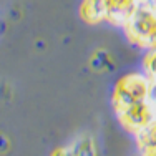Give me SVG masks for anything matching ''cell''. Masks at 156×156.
I'll list each match as a JSON object with an SVG mask.
<instances>
[{
    "instance_id": "obj_1",
    "label": "cell",
    "mask_w": 156,
    "mask_h": 156,
    "mask_svg": "<svg viewBox=\"0 0 156 156\" xmlns=\"http://www.w3.org/2000/svg\"><path fill=\"white\" fill-rule=\"evenodd\" d=\"M121 28L133 47L146 51L156 48V7L150 0H141Z\"/></svg>"
},
{
    "instance_id": "obj_2",
    "label": "cell",
    "mask_w": 156,
    "mask_h": 156,
    "mask_svg": "<svg viewBox=\"0 0 156 156\" xmlns=\"http://www.w3.org/2000/svg\"><path fill=\"white\" fill-rule=\"evenodd\" d=\"M150 85L151 80L143 72L126 73L121 78H118L111 93L113 110L120 111L135 103L146 101L150 98Z\"/></svg>"
},
{
    "instance_id": "obj_3",
    "label": "cell",
    "mask_w": 156,
    "mask_h": 156,
    "mask_svg": "<svg viewBox=\"0 0 156 156\" xmlns=\"http://www.w3.org/2000/svg\"><path fill=\"white\" fill-rule=\"evenodd\" d=\"M115 115H116V120L121 125V128L135 136L156 118V106L150 100H146V101L126 106L120 111H115Z\"/></svg>"
},
{
    "instance_id": "obj_4",
    "label": "cell",
    "mask_w": 156,
    "mask_h": 156,
    "mask_svg": "<svg viewBox=\"0 0 156 156\" xmlns=\"http://www.w3.org/2000/svg\"><path fill=\"white\" fill-rule=\"evenodd\" d=\"M103 2H105V9H106L105 22L121 28L126 18L129 17V13L135 10V7L141 0H103Z\"/></svg>"
},
{
    "instance_id": "obj_5",
    "label": "cell",
    "mask_w": 156,
    "mask_h": 156,
    "mask_svg": "<svg viewBox=\"0 0 156 156\" xmlns=\"http://www.w3.org/2000/svg\"><path fill=\"white\" fill-rule=\"evenodd\" d=\"M78 15L88 25H98L106 20V9L103 0H81Z\"/></svg>"
},
{
    "instance_id": "obj_6",
    "label": "cell",
    "mask_w": 156,
    "mask_h": 156,
    "mask_svg": "<svg viewBox=\"0 0 156 156\" xmlns=\"http://www.w3.org/2000/svg\"><path fill=\"white\" fill-rule=\"evenodd\" d=\"M70 148L73 150L75 156H98L96 143L90 135H80L70 143Z\"/></svg>"
},
{
    "instance_id": "obj_7",
    "label": "cell",
    "mask_w": 156,
    "mask_h": 156,
    "mask_svg": "<svg viewBox=\"0 0 156 156\" xmlns=\"http://www.w3.org/2000/svg\"><path fill=\"white\" fill-rule=\"evenodd\" d=\"M135 140H136L138 151L156 148V118L148 126H144L138 135H135Z\"/></svg>"
},
{
    "instance_id": "obj_8",
    "label": "cell",
    "mask_w": 156,
    "mask_h": 156,
    "mask_svg": "<svg viewBox=\"0 0 156 156\" xmlns=\"http://www.w3.org/2000/svg\"><path fill=\"white\" fill-rule=\"evenodd\" d=\"M143 73L150 80H156V48L148 50L143 58Z\"/></svg>"
},
{
    "instance_id": "obj_9",
    "label": "cell",
    "mask_w": 156,
    "mask_h": 156,
    "mask_svg": "<svg viewBox=\"0 0 156 156\" xmlns=\"http://www.w3.org/2000/svg\"><path fill=\"white\" fill-rule=\"evenodd\" d=\"M51 156H75V153H73V150L68 146H62V148H57V150L51 153Z\"/></svg>"
},
{
    "instance_id": "obj_10",
    "label": "cell",
    "mask_w": 156,
    "mask_h": 156,
    "mask_svg": "<svg viewBox=\"0 0 156 156\" xmlns=\"http://www.w3.org/2000/svg\"><path fill=\"white\" fill-rule=\"evenodd\" d=\"M150 100L151 103L156 106V80H151V85H150Z\"/></svg>"
},
{
    "instance_id": "obj_11",
    "label": "cell",
    "mask_w": 156,
    "mask_h": 156,
    "mask_svg": "<svg viewBox=\"0 0 156 156\" xmlns=\"http://www.w3.org/2000/svg\"><path fill=\"white\" fill-rule=\"evenodd\" d=\"M143 151H144V150H143ZM146 151H150L151 156H156V148H151V150H146Z\"/></svg>"
}]
</instances>
